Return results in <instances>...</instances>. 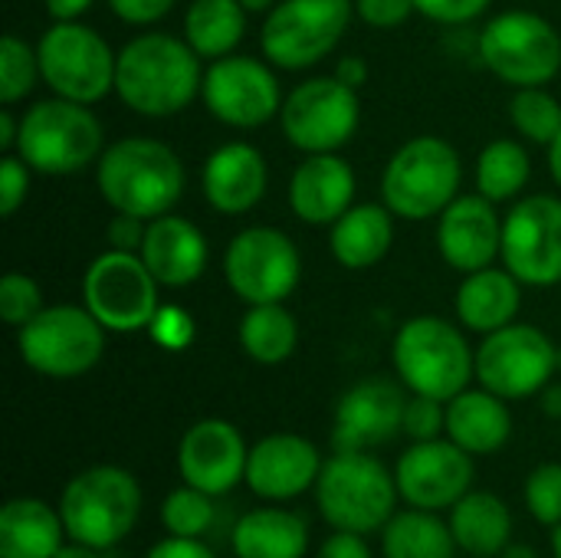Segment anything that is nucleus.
I'll return each mask as SVG.
<instances>
[{
    "mask_svg": "<svg viewBox=\"0 0 561 558\" xmlns=\"http://www.w3.org/2000/svg\"><path fill=\"white\" fill-rule=\"evenodd\" d=\"M204 86L201 56L184 36L148 30L131 36L115 59V95L145 118L184 112Z\"/></svg>",
    "mask_w": 561,
    "mask_h": 558,
    "instance_id": "f257e3e1",
    "label": "nucleus"
},
{
    "mask_svg": "<svg viewBox=\"0 0 561 558\" xmlns=\"http://www.w3.org/2000/svg\"><path fill=\"white\" fill-rule=\"evenodd\" d=\"M184 164L178 151L158 138L131 135L105 145L95 164V184L102 201L115 214L154 220L171 214L184 197Z\"/></svg>",
    "mask_w": 561,
    "mask_h": 558,
    "instance_id": "f03ea898",
    "label": "nucleus"
},
{
    "mask_svg": "<svg viewBox=\"0 0 561 558\" xmlns=\"http://www.w3.org/2000/svg\"><path fill=\"white\" fill-rule=\"evenodd\" d=\"M391 362L398 382L411 395H427L450 401L470 388L477 375V352L467 335L444 316H414L408 319L391 345Z\"/></svg>",
    "mask_w": 561,
    "mask_h": 558,
    "instance_id": "7ed1b4c3",
    "label": "nucleus"
},
{
    "mask_svg": "<svg viewBox=\"0 0 561 558\" xmlns=\"http://www.w3.org/2000/svg\"><path fill=\"white\" fill-rule=\"evenodd\" d=\"M13 151L36 174L66 178L89 164H99L105 151V132L89 105L53 95L33 102L20 115V135Z\"/></svg>",
    "mask_w": 561,
    "mask_h": 558,
    "instance_id": "20e7f679",
    "label": "nucleus"
},
{
    "mask_svg": "<svg viewBox=\"0 0 561 558\" xmlns=\"http://www.w3.org/2000/svg\"><path fill=\"white\" fill-rule=\"evenodd\" d=\"M463 184V161L440 135H417L404 141L381 171V201L401 220L440 217Z\"/></svg>",
    "mask_w": 561,
    "mask_h": 558,
    "instance_id": "39448f33",
    "label": "nucleus"
},
{
    "mask_svg": "<svg viewBox=\"0 0 561 558\" xmlns=\"http://www.w3.org/2000/svg\"><path fill=\"white\" fill-rule=\"evenodd\" d=\"M398 480L371 451H335L316 480L319 513L332 529L375 533L385 529L398 506Z\"/></svg>",
    "mask_w": 561,
    "mask_h": 558,
    "instance_id": "423d86ee",
    "label": "nucleus"
},
{
    "mask_svg": "<svg viewBox=\"0 0 561 558\" xmlns=\"http://www.w3.org/2000/svg\"><path fill=\"white\" fill-rule=\"evenodd\" d=\"M141 513V487L138 480L112 464L89 467L76 474L62 497L59 516L66 523V536L72 543H85L95 549H112L122 543Z\"/></svg>",
    "mask_w": 561,
    "mask_h": 558,
    "instance_id": "0eeeda50",
    "label": "nucleus"
},
{
    "mask_svg": "<svg viewBox=\"0 0 561 558\" xmlns=\"http://www.w3.org/2000/svg\"><path fill=\"white\" fill-rule=\"evenodd\" d=\"M39 79L53 95L95 105L115 92V59L105 36L79 20H53V26L36 43Z\"/></svg>",
    "mask_w": 561,
    "mask_h": 558,
    "instance_id": "6e6552de",
    "label": "nucleus"
},
{
    "mask_svg": "<svg viewBox=\"0 0 561 558\" xmlns=\"http://www.w3.org/2000/svg\"><path fill=\"white\" fill-rule=\"evenodd\" d=\"M105 326L85 306H46L16 329V352L43 378H79L105 355Z\"/></svg>",
    "mask_w": 561,
    "mask_h": 558,
    "instance_id": "1a4fd4ad",
    "label": "nucleus"
},
{
    "mask_svg": "<svg viewBox=\"0 0 561 558\" xmlns=\"http://www.w3.org/2000/svg\"><path fill=\"white\" fill-rule=\"evenodd\" d=\"M483 66L513 89L546 86L561 69V33L533 10L496 13L477 39Z\"/></svg>",
    "mask_w": 561,
    "mask_h": 558,
    "instance_id": "9d476101",
    "label": "nucleus"
},
{
    "mask_svg": "<svg viewBox=\"0 0 561 558\" xmlns=\"http://www.w3.org/2000/svg\"><path fill=\"white\" fill-rule=\"evenodd\" d=\"M355 0H276L263 16V59L276 69H309L332 56L348 33Z\"/></svg>",
    "mask_w": 561,
    "mask_h": 558,
    "instance_id": "9b49d317",
    "label": "nucleus"
},
{
    "mask_svg": "<svg viewBox=\"0 0 561 558\" xmlns=\"http://www.w3.org/2000/svg\"><path fill=\"white\" fill-rule=\"evenodd\" d=\"M224 280L247 306L286 303L302 280V257L279 227H243L224 250Z\"/></svg>",
    "mask_w": 561,
    "mask_h": 558,
    "instance_id": "f8f14e48",
    "label": "nucleus"
},
{
    "mask_svg": "<svg viewBox=\"0 0 561 558\" xmlns=\"http://www.w3.org/2000/svg\"><path fill=\"white\" fill-rule=\"evenodd\" d=\"M158 289L161 283L151 276L141 253L108 247L85 266L82 306L108 332H141L161 309Z\"/></svg>",
    "mask_w": 561,
    "mask_h": 558,
    "instance_id": "ddd939ff",
    "label": "nucleus"
},
{
    "mask_svg": "<svg viewBox=\"0 0 561 558\" xmlns=\"http://www.w3.org/2000/svg\"><path fill=\"white\" fill-rule=\"evenodd\" d=\"M362 122L358 89L345 86L339 76H316L299 82L279 112L286 141L302 155H325L345 148Z\"/></svg>",
    "mask_w": 561,
    "mask_h": 558,
    "instance_id": "4468645a",
    "label": "nucleus"
},
{
    "mask_svg": "<svg viewBox=\"0 0 561 558\" xmlns=\"http://www.w3.org/2000/svg\"><path fill=\"white\" fill-rule=\"evenodd\" d=\"M559 372V345L529 322H510L477 345V382L506 398H533Z\"/></svg>",
    "mask_w": 561,
    "mask_h": 558,
    "instance_id": "2eb2a0df",
    "label": "nucleus"
},
{
    "mask_svg": "<svg viewBox=\"0 0 561 558\" xmlns=\"http://www.w3.org/2000/svg\"><path fill=\"white\" fill-rule=\"evenodd\" d=\"M201 99L207 112L230 128H260L283 112V89L270 59L256 56H220L207 62Z\"/></svg>",
    "mask_w": 561,
    "mask_h": 558,
    "instance_id": "dca6fc26",
    "label": "nucleus"
},
{
    "mask_svg": "<svg viewBox=\"0 0 561 558\" xmlns=\"http://www.w3.org/2000/svg\"><path fill=\"white\" fill-rule=\"evenodd\" d=\"M503 266L523 286L561 283V197L529 194L503 217Z\"/></svg>",
    "mask_w": 561,
    "mask_h": 558,
    "instance_id": "f3484780",
    "label": "nucleus"
},
{
    "mask_svg": "<svg viewBox=\"0 0 561 558\" xmlns=\"http://www.w3.org/2000/svg\"><path fill=\"white\" fill-rule=\"evenodd\" d=\"M394 480L401 490V500H408L417 510H447L460 503L477 480L473 454H467L460 444L447 441H414L398 467Z\"/></svg>",
    "mask_w": 561,
    "mask_h": 558,
    "instance_id": "a211bd4d",
    "label": "nucleus"
},
{
    "mask_svg": "<svg viewBox=\"0 0 561 558\" xmlns=\"http://www.w3.org/2000/svg\"><path fill=\"white\" fill-rule=\"evenodd\" d=\"M404 408H408V388L391 378H365L352 385L335 405L332 447L335 451L385 447L394 434L404 431Z\"/></svg>",
    "mask_w": 561,
    "mask_h": 558,
    "instance_id": "6ab92c4d",
    "label": "nucleus"
},
{
    "mask_svg": "<svg viewBox=\"0 0 561 558\" xmlns=\"http://www.w3.org/2000/svg\"><path fill=\"white\" fill-rule=\"evenodd\" d=\"M247 460L250 447L243 444V434L220 418L197 421L178 444V470L184 483L210 497H224L247 480Z\"/></svg>",
    "mask_w": 561,
    "mask_h": 558,
    "instance_id": "aec40b11",
    "label": "nucleus"
},
{
    "mask_svg": "<svg viewBox=\"0 0 561 558\" xmlns=\"http://www.w3.org/2000/svg\"><path fill=\"white\" fill-rule=\"evenodd\" d=\"M437 250L444 263L463 276L493 266L503 253V217L496 204L480 191L460 194L437 217Z\"/></svg>",
    "mask_w": 561,
    "mask_h": 558,
    "instance_id": "412c9836",
    "label": "nucleus"
},
{
    "mask_svg": "<svg viewBox=\"0 0 561 558\" xmlns=\"http://www.w3.org/2000/svg\"><path fill=\"white\" fill-rule=\"evenodd\" d=\"M322 457L312 441L302 434H270L250 447L247 487L273 503L296 500L316 487L322 474Z\"/></svg>",
    "mask_w": 561,
    "mask_h": 558,
    "instance_id": "4be33fe9",
    "label": "nucleus"
},
{
    "mask_svg": "<svg viewBox=\"0 0 561 558\" xmlns=\"http://www.w3.org/2000/svg\"><path fill=\"white\" fill-rule=\"evenodd\" d=\"M266 184H270L266 158L250 141L220 145L217 151L207 155L201 171L204 201L224 217L250 214L266 197Z\"/></svg>",
    "mask_w": 561,
    "mask_h": 558,
    "instance_id": "5701e85b",
    "label": "nucleus"
},
{
    "mask_svg": "<svg viewBox=\"0 0 561 558\" xmlns=\"http://www.w3.org/2000/svg\"><path fill=\"white\" fill-rule=\"evenodd\" d=\"M355 168L339 155H306L289 178V207L302 224L332 227L355 204Z\"/></svg>",
    "mask_w": 561,
    "mask_h": 558,
    "instance_id": "b1692460",
    "label": "nucleus"
},
{
    "mask_svg": "<svg viewBox=\"0 0 561 558\" xmlns=\"http://www.w3.org/2000/svg\"><path fill=\"white\" fill-rule=\"evenodd\" d=\"M141 260L151 270V276L168 286V289H184L197 283L207 270V237L201 227L181 214H161L148 220L145 243H141Z\"/></svg>",
    "mask_w": 561,
    "mask_h": 558,
    "instance_id": "393cba45",
    "label": "nucleus"
},
{
    "mask_svg": "<svg viewBox=\"0 0 561 558\" xmlns=\"http://www.w3.org/2000/svg\"><path fill=\"white\" fill-rule=\"evenodd\" d=\"M457 319L463 329L490 335L510 322H516L523 309V283L506 266H483L477 273H467L457 299H454Z\"/></svg>",
    "mask_w": 561,
    "mask_h": 558,
    "instance_id": "a878e982",
    "label": "nucleus"
},
{
    "mask_svg": "<svg viewBox=\"0 0 561 558\" xmlns=\"http://www.w3.org/2000/svg\"><path fill=\"white\" fill-rule=\"evenodd\" d=\"M447 437L473 457H486L506 447L513 437V414L506 398L480 388H467L447 401Z\"/></svg>",
    "mask_w": 561,
    "mask_h": 558,
    "instance_id": "bb28decb",
    "label": "nucleus"
},
{
    "mask_svg": "<svg viewBox=\"0 0 561 558\" xmlns=\"http://www.w3.org/2000/svg\"><path fill=\"white\" fill-rule=\"evenodd\" d=\"M394 247V214L388 204H352L329 227V250L345 270H371Z\"/></svg>",
    "mask_w": 561,
    "mask_h": 558,
    "instance_id": "cd10ccee",
    "label": "nucleus"
},
{
    "mask_svg": "<svg viewBox=\"0 0 561 558\" xmlns=\"http://www.w3.org/2000/svg\"><path fill=\"white\" fill-rule=\"evenodd\" d=\"M66 523L43 500H10L0 510V558H56Z\"/></svg>",
    "mask_w": 561,
    "mask_h": 558,
    "instance_id": "c85d7f7f",
    "label": "nucleus"
},
{
    "mask_svg": "<svg viewBox=\"0 0 561 558\" xmlns=\"http://www.w3.org/2000/svg\"><path fill=\"white\" fill-rule=\"evenodd\" d=\"M306 549H309L306 520L279 506L250 510L233 529L237 558H302Z\"/></svg>",
    "mask_w": 561,
    "mask_h": 558,
    "instance_id": "c756f323",
    "label": "nucleus"
},
{
    "mask_svg": "<svg viewBox=\"0 0 561 558\" xmlns=\"http://www.w3.org/2000/svg\"><path fill=\"white\" fill-rule=\"evenodd\" d=\"M450 529L463 553L496 558L513 539V516L500 497L486 490H470L460 503L450 506Z\"/></svg>",
    "mask_w": 561,
    "mask_h": 558,
    "instance_id": "7c9ffc66",
    "label": "nucleus"
},
{
    "mask_svg": "<svg viewBox=\"0 0 561 558\" xmlns=\"http://www.w3.org/2000/svg\"><path fill=\"white\" fill-rule=\"evenodd\" d=\"M247 10L240 0H191L184 13V39L191 49L214 62L220 56L237 53L240 39L247 36Z\"/></svg>",
    "mask_w": 561,
    "mask_h": 558,
    "instance_id": "2f4dec72",
    "label": "nucleus"
},
{
    "mask_svg": "<svg viewBox=\"0 0 561 558\" xmlns=\"http://www.w3.org/2000/svg\"><path fill=\"white\" fill-rule=\"evenodd\" d=\"M457 549L450 523L434 516V510L414 506L408 513H394L381 529L385 558H454Z\"/></svg>",
    "mask_w": 561,
    "mask_h": 558,
    "instance_id": "473e14b6",
    "label": "nucleus"
},
{
    "mask_svg": "<svg viewBox=\"0 0 561 558\" xmlns=\"http://www.w3.org/2000/svg\"><path fill=\"white\" fill-rule=\"evenodd\" d=\"M237 339L256 365H283L299 345V322L283 303L247 306Z\"/></svg>",
    "mask_w": 561,
    "mask_h": 558,
    "instance_id": "72a5a7b5",
    "label": "nucleus"
},
{
    "mask_svg": "<svg viewBox=\"0 0 561 558\" xmlns=\"http://www.w3.org/2000/svg\"><path fill=\"white\" fill-rule=\"evenodd\" d=\"M529 174H533L529 151L516 138H493L477 158V191L493 204L519 197Z\"/></svg>",
    "mask_w": 561,
    "mask_h": 558,
    "instance_id": "f704fd0d",
    "label": "nucleus"
},
{
    "mask_svg": "<svg viewBox=\"0 0 561 558\" xmlns=\"http://www.w3.org/2000/svg\"><path fill=\"white\" fill-rule=\"evenodd\" d=\"M510 118H513V128L526 141L549 148L561 132V102L546 86L516 89L510 102Z\"/></svg>",
    "mask_w": 561,
    "mask_h": 558,
    "instance_id": "c9c22d12",
    "label": "nucleus"
},
{
    "mask_svg": "<svg viewBox=\"0 0 561 558\" xmlns=\"http://www.w3.org/2000/svg\"><path fill=\"white\" fill-rule=\"evenodd\" d=\"M214 497L197 490V487H181L171 490L164 497L161 506V523L171 536H184V539H201L210 526H214Z\"/></svg>",
    "mask_w": 561,
    "mask_h": 558,
    "instance_id": "e433bc0d",
    "label": "nucleus"
},
{
    "mask_svg": "<svg viewBox=\"0 0 561 558\" xmlns=\"http://www.w3.org/2000/svg\"><path fill=\"white\" fill-rule=\"evenodd\" d=\"M39 79V56L36 46L20 39L16 33H7L0 39V102L13 105L33 92Z\"/></svg>",
    "mask_w": 561,
    "mask_h": 558,
    "instance_id": "4c0bfd02",
    "label": "nucleus"
},
{
    "mask_svg": "<svg viewBox=\"0 0 561 558\" xmlns=\"http://www.w3.org/2000/svg\"><path fill=\"white\" fill-rule=\"evenodd\" d=\"M43 289L33 276L26 273H7L0 280V319L10 326V329H20L26 326L36 312H43Z\"/></svg>",
    "mask_w": 561,
    "mask_h": 558,
    "instance_id": "58836bf2",
    "label": "nucleus"
},
{
    "mask_svg": "<svg viewBox=\"0 0 561 558\" xmlns=\"http://www.w3.org/2000/svg\"><path fill=\"white\" fill-rule=\"evenodd\" d=\"M526 506L542 526L561 523V464H539L526 480Z\"/></svg>",
    "mask_w": 561,
    "mask_h": 558,
    "instance_id": "ea45409f",
    "label": "nucleus"
},
{
    "mask_svg": "<svg viewBox=\"0 0 561 558\" xmlns=\"http://www.w3.org/2000/svg\"><path fill=\"white\" fill-rule=\"evenodd\" d=\"M148 335L154 339L158 349L164 352H184L194 335H197V326H194V316L184 309V306H174V303H161V309L154 312L151 326H148Z\"/></svg>",
    "mask_w": 561,
    "mask_h": 558,
    "instance_id": "a19ab883",
    "label": "nucleus"
},
{
    "mask_svg": "<svg viewBox=\"0 0 561 558\" xmlns=\"http://www.w3.org/2000/svg\"><path fill=\"white\" fill-rule=\"evenodd\" d=\"M447 431V401L411 395L404 408V434L411 441H437Z\"/></svg>",
    "mask_w": 561,
    "mask_h": 558,
    "instance_id": "79ce46f5",
    "label": "nucleus"
},
{
    "mask_svg": "<svg viewBox=\"0 0 561 558\" xmlns=\"http://www.w3.org/2000/svg\"><path fill=\"white\" fill-rule=\"evenodd\" d=\"M30 164L16 151H3L0 158V217H13L30 194Z\"/></svg>",
    "mask_w": 561,
    "mask_h": 558,
    "instance_id": "37998d69",
    "label": "nucleus"
},
{
    "mask_svg": "<svg viewBox=\"0 0 561 558\" xmlns=\"http://www.w3.org/2000/svg\"><path fill=\"white\" fill-rule=\"evenodd\" d=\"M493 0H414L417 13H424L434 23L444 26H463L473 23L477 16H483L490 10Z\"/></svg>",
    "mask_w": 561,
    "mask_h": 558,
    "instance_id": "c03bdc74",
    "label": "nucleus"
},
{
    "mask_svg": "<svg viewBox=\"0 0 561 558\" xmlns=\"http://www.w3.org/2000/svg\"><path fill=\"white\" fill-rule=\"evenodd\" d=\"M414 0H355V16L375 30H394L414 13Z\"/></svg>",
    "mask_w": 561,
    "mask_h": 558,
    "instance_id": "a18cd8bd",
    "label": "nucleus"
},
{
    "mask_svg": "<svg viewBox=\"0 0 561 558\" xmlns=\"http://www.w3.org/2000/svg\"><path fill=\"white\" fill-rule=\"evenodd\" d=\"M174 3L178 0H108L112 13L131 26H151V23L164 20L174 10Z\"/></svg>",
    "mask_w": 561,
    "mask_h": 558,
    "instance_id": "49530a36",
    "label": "nucleus"
},
{
    "mask_svg": "<svg viewBox=\"0 0 561 558\" xmlns=\"http://www.w3.org/2000/svg\"><path fill=\"white\" fill-rule=\"evenodd\" d=\"M145 230H148V220L141 217H131V214H115L105 227V237H108V247L112 250H128V253H138L141 243H145Z\"/></svg>",
    "mask_w": 561,
    "mask_h": 558,
    "instance_id": "de8ad7c7",
    "label": "nucleus"
},
{
    "mask_svg": "<svg viewBox=\"0 0 561 558\" xmlns=\"http://www.w3.org/2000/svg\"><path fill=\"white\" fill-rule=\"evenodd\" d=\"M319 558H371V549L365 543L362 533H345L335 529V536H329L319 549Z\"/></svg>",
    "mask_w": 561,
    "mask_h": 558,
    "instance_id": "09e8293b",
    "label": "nucleus"
},
{
    "mask_svg": "<svg viewBox=\"0 0 561 558\" xmlns=\"http://www.w3.org/2000/svg\"><path fill=\"white\" fill-rule=\"evenodd\" d=\"M148 558H217L201 539H184V536H168L164 543H158Z\"/></svg>",
    "mask_w": 561,
    "mask_h": 558,
    "instance_id": "8fccbe9b",
    "label": "nucleus"
},
{
    "mask_svg": "<svg viewBox=\"0 0 561 558\" xmlns=\"http://www.w3.org/2000/svg\"><path fill=\"white\" fill-rule=\"evenodd\" d=\"M335 76H339L345 86L362 89V86L368 82V62H365L362 56H342V59L335 62Z\"/></svg>",
    "mask_w": 561,
    "mask_h": 558,
    "instance_id": "3c124183",
    "label": "nucleus"
},
{
    "mask_svg": "<svg viewBox=\"0 0 561 558\" xmlns=\"http://www.w3.org/2000/svg\"><path fill=\"white\" fill-rule=\"evenodd\" d=\"M95 0H43L46 13L53 20H79L85 10H92Z\"/></svg>",
    "mask_w": 561,
    "mask_h": 558,
    "instance_id": "603ef678",
    "label": "nucleus"
},
{
    "mask_svg": "<svg viewBox=\"0 0 561 558\" xmlns=\"http://www.w3.org/2000/svg\"><path fill=\"white\" fill-rule=\"evenodd\" d=\"M16 135H20V118H13V112L7 105V109H0V151H13Z\"/></svg>",
    "mask_w": 561,
    "mask_h": 558,
    "instance_id": "864d4df0",
    "label": "nucleus"
},
{
    "mask_svg": "<svg viewBox=\"0 0 561 558\" xmlns=\"http://www.w3.org/2000/svg\"><path fill=\"white\" fill-rule=\"evenodd\" d=\"M542 411L549 418H561V385H546L542 388Z\"/></svg>",
    "mask_w": 561,
    "mask_h": 558,
    "instance_id": "5fc2aeb1",
    "label": "nucleus"
},
{
    "mask_svg": "<svg viewBox=\"0 0 561 558\" xmlns=\"http://www.w3.org/2000/svg\"><path fill=\"white\" fill-rule=\"evenodd\" d=\"M102 549H95V546H85V543H72V546H62L56 558H102L99 556Z\"/></svg>",
    "mask_w": 561,
    "mask_h": 558,
    "instance_id": "6e6d98bb",
    "label": "nucleus"
},
{
    "mask_svg": "<svg viewBox=\"0 0 561 558\" xmlns=\"http://www.w3.org/2000/svg\"><path fill=\"white\" fill-rule=\"evenodd\" d=\"M549 174H552V181L561 187V132L559 138L549 145Z\"/></svg>",
    "mask_w": 561,
    "mask_h": 558,
    "instance_id": "4d7b16f0",
    "label": "nucleus"
},
{
    "mask_svg": "<svg viewBox=\"0 0 561 558\" xmlns=\"http://www.w3.org/2000/svg\"><path fill=\"white\" fill-rule=\"evenodd\" d=\"M240 7H243L250 16H266V13L276 7V0H240Z\"/></svg>",
    "mask_w": 561,
    "mask_h": 558,
    "instance_id": "13d9d810",
    "label": "nucleus"
},
{
    "mask_svg": "<svg viewBox=\"0 0 561 558\" xmlns=\"http://www.w3.org/2000/svg\"><path fill=\"white\" fill-rule=\"evenodd\" d=\"M500 558H539V556H536V549H533V546H513V543H510V546L500 553Z\"/></svg>",
    "mask_w": 561,
    "mask_h": 558,
    "instance_id": "bf43d9fd",
    "label": "nucleus"
},
{
    "mask_svg": "<svg viewBox=\"0 0 561 558\" xmlns=\"http://www.w3.org/2000/svg\"><path fill=\"white\" fill-rule=\"evenodd\" d=\"M552 549H556V558H561V523L556 526V533H552Z\"/></svg>",
    "mask_w": 561,
    "mask_h": 558,
    "instance_id": "052dcab7",
    "label": "nucleus"
},
{
    "mask_svg": "<svg viewBox=\"0 0 561 558\" xmlns=\"http://www.w3.org/2000/svg\"><path fill=\"white\" fill-rule=\"evenodd\" d=\"M473 558H477V556H473Z\"/></svg>",
    "mask_w": 561,
    "mask_h": 558,
    "instance_id": "680f3d73",
    "label": "nucleus"
}]
</instances>
